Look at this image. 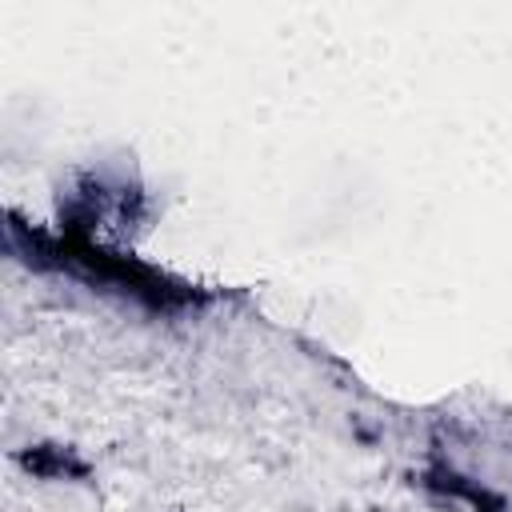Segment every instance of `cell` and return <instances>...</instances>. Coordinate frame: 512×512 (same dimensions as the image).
Segmentation results:
<instances>
[{
	"label": "cell",
	"instance_id": "3957f363",
	"mask_svg": "<svg viewBox=\"0 0 512 512\" xmlns=\"http://www.w3.org/2000/svg\"><path fill=\"white\" fill-rule=\"evenodd\" d=\"M428 488H436L444 496H456V500H468L476 512H504V496H496L480 484H468L456 472H428Z\"/></svg>",
	"mask_w": 512,
	"mask_h": 512
},
{
	"label": "cell",
	"instance_id": "7a4b0ae2",
	"mask_svg": "<svg viewBox=\"0 0 512 512\" xmlns=\"http://www.w3.org/2000/svg\"><path fill=\"white\" fill-rule=\"evenodd\" d=\"M20 464H24L32 476H44V480H52V476H84V472H88V464L76 460L68 448H48V444L20 452Z\"/></svg>",
	"mask_w": 512,
	"mask_h": 512
},
{
	"label": "cell",
	"instance_id": "6da1fadb",
	"mask_svg": "<svg viewBox=\"0 0 512 512\" xmlns=\"http://www.w3.org/2000/svg\"><path fill=\"white\" fill-rule=\"evenodd\" d=\"M60 264H72V268H80L84 276H92V280H100V284H112V288H120V292H132V296H140V300L152 304V308H176V304H184V300L192 296L188 288L172 284L168 276H160V272H152V268H144V264H136V260H128V256H112V252H104V248H92V244H84V240L64 244V248H60Z\"/></svg>",
	"mask_w": 512,
	"mask_h": 512
}]
</instances>
